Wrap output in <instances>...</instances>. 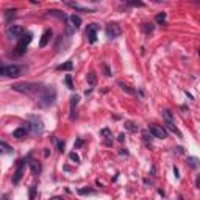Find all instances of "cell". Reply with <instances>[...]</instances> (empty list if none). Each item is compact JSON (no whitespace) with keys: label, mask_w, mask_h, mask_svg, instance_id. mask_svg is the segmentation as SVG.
I'll use <instances>...</instances> for the list:
<instances>
[{"label":"cell","mask_w":200,"mask_h":200,"mask_svg":"<svg viewBox=\"0 0 200 200\" xmlns=\"http://www.w3.org/2000/svg\"><path fill=\"white\" fill-rule=\"evenodd\" d=\"M56 100V89L53 86H42V89L38 92V103L42 108L52 106Z\"/></svg>","instance_id":"6da1fadb"},{"label":"cell","mask_w":200,"mask_h":200,"mask_svg":"<svg viewBox=\"0 0 200 200\" xmlns=\"http://www.w3.org/2000/svg\"><path fill=\"white\" fill-rule=\"evenodd\" d=\"M27 69L28 67L24 66V64H2V67H0V75L16 78V77H21L24 72H27Z\"/></svg>","instance_id":"7a4b0ae2"},{"label":"cell","mask_w":200,"mask_h":200,"mask_svg":"<svg viewBox=\"0 0 200 200\" xmlns=\"http://www.w3.org/2000/svg\"><path fill=\"white\" fill-rule=\"evenodd\" d=\"M14 91L17 92H25V94H36L42 89V85L39 83H17V85H13L11 86Z\"/></svg>","instance_id":"3957f363"},{"label":"cell","mask_w":200,"mask_h":200,"mask_svg":"<svg viewBox=\"0 0 200 200\" xmlns=\"http://www.w3.org/2000/svg\"><path fill=\"white\" fill-rule=\"evenodd\" d=\"M25 125H27V128H28V131L31 133L33 136H39V135H42V131H44V124H42V121L39 119V117H30L27 122H25Z\"/></svg>","instance_id":"277c9868"},{"label":"cell","mask_w":200,"mask_h":200,"mask_svg":"<svg viewBox=\"0 0 200 200\" xmlns=\"http://www.w3.org/2000/svg\"><path fill=\"white\" fill-rule=\"evenodd\" d=\"M5 35L8 39H21L24 36V28L21 25H8L5 30Z\"/></svg>","instance_id":"5b68a950"},{"label":"cell","mask_w":200,"mask_h":200,"mask_svg":"<svg viewBox=\"0 0 200 200\" xmlns=\"http://www.w3.org/2000/svg\"><path fill=\"white\" fill-rule=\"evenodd\" d=\"M31 39H33V35H31V33H25V35L19 39L17 45H16V53H17V55L25 53V50H27L28 44L31 42Z\"/></svg>","instance_id":"8992f818"},{"label":"cell","mask_w":200,"mask_h":200,"mask_svg":"<svg viewBox=\"0 0 200 200\" xmlns=\"http://www.w3.org/2000/svg\"><path fill=\"white\" fill-rule=\"evenodd\" d=\"M148 131H150V135L158 138V139H164V138H167V131H166L161 125H155V124H150L148 125Z\"/></svg>","instance_id":"52a82bcc"},{"label":"cell","mask_w":200,"mask_h":200,"mask_svg":"<svg viewBox=\"0 0 200 200\" xmlns=\"http://www.w3.org/2000/svg\"><path fill=\"white\" fill-rule=\"evenodd\" d=\"M121 33H122V30H121V27L117 24H108L106 25V36L108 38L114 39V38L121 36Z\"/></svg>","instance_id":"ba28073f"},{"label":"cell","mask_w":200,"mask_h":200,"mask_svg":"<svg viewBox=\"0 0 200 200\" xmlns=\"http://www.w3.org/2000/svg\"><path fill=\"white\" fill-rule=\"evenodd\" d=\"M97 30H98L97 24H91V25H88V28H86V36H88L89 44H94V42L97 41Z\"/></svg>","instance_id":"9c48e42d"},{"label":"cell","mask_w":200,"mask_h":200,"mask_svg":"<svg viewBox=\"0 0 200 200\" xmlns=\"http://www.w3.org/2000/svg\"><path fill=\"white\" fill-rule=\"evenodd\" d=\"M24 166H25V160L19 161V166H17V169H16V172H14V177H13L14 185H17V183L21 181V178H22V175H24Z\"/></svg>","instance_id":"30bf717a"},{"label":"cell","mask_w":200,"mask_h":200,"mask_svg":"<svg viewBox=\"0 0 200 200\" xmlns=\"http://www.w3.org/2000/svg\"><path fill=\"white\" fill-rule=\"evenodd\" d=\"M27 133H28V128H27V125L24 124V127H19L17 130H14V131H13V138L24 139V138L27 136Z\"/></svg>","instance_id":"8fae6325"},{"label":"cell","mask_w":200,"mask_h":200,"mask_svg":"<svg viewBox=\"0 0 200 200\" xmlns=\"http://www.w3.org/2000/svg\"><path fill=\"white\" fill-rule=\"evenodd\" d=\"M50 38H52V30H50V28H47V30L44 31V35H42V38H41V42H39V47H45V45L48 44V41H50Z\"/></svg>","instance_id":"7c38bea8"},{"label":"cell","mask_w":200,"mask_h":200,"mask_svg":"<svg viewBox=\"0 0 200 200\" xmlns=\"http://www.w3.org/2000/svg\"><path fill=\"white\" fill-rule=\"evenodd\" d=\"M72 69H74L72 61H66L64 64H60V66H58V71H66V72H71Z\"/></svg>","instance_id":"4fadbf2b"},{"label":"cell","mask_w":200,"mask_h":200,"mask_svg":"<svg viewBox=\"0 0 200 200\" xmlns=\"http://www.w3.org/2000/svg\"><path fill=\"white\" fill-rule=\"evenodd\" d=\"M69 19H71V22H72V27H74V28H80V25H81V17H80V16L72 14Z\"/></svg>","instance_id":"5bb4252c"},{"label":"cell","mask_w":200,"mask_h":200,"mask_svg":"<svg viewBox=\"0 0 200 200\" xmlns=\"http://www.w3.org/2000/svg\"><path fill=\"white\" fill-rule=\"evenodd\" d=\"M47 16H55V17H60V19H66L67 16H66L64 13L58 11V10H52V11H47Z\"/></svg>","instance_id":"9a60e30c"},{"label":"cell","mask_w":200,"mask_h":200,"mask_svg":"<svg viewBox=\"0 0 200 200\" xmlns=\"http://www.w3.org/2000/svg\"><path fill=\"white\" fill-rule=\"evenodd\" d=\"M30 167H31V172H33V175H38V174L41 172V166H39L36 161H31V163H30Z\"/></svg>","instance_id":"2e32d148"},{"label":"cell","mask_w":200,"mask_h":200,"mask_svg":"<svg viewBox=\"0 0 200 200\" xmlns=\"http://www.w3.org/2000/svg\"><path fill=\"white\" fill-rule=\"evenodd\" d=\"M142 31L144 33H147V35H150V33H152L153 31V28H155V25L153 24H148V22H145V24H142Z\"/></svg>","instance_id":"e0dca14e"},{"label":"cell","mask_w":200,"mask_h":200,"mask_svg":"<svg viewBox=\"0 0 200 200\" xmlns=\"http://www.w3.org/2000/svg\"><path fill=\"white\" fill-rule=\"evenodd\" d=\"M198 160L197 158H194V156H188V164H189V167H192V169H197L198 167Z\"/></svg>","instance_id":"ac0fdd59"},{"label":"cell","mask_w":200,"mask_h":200,"mask_svg":"<svg viewBox=\"0 0 200 200\" xmlns=\"http://www.w3.org/2000/svg\"><path fill=\"white\" fill-rule=\"evenodd\" d=\"M163 117H164L166 122H174V116L169 110H163Z\"/></svg>","instance_id":"d6986e66"},{"label":"cell","mask_w":200,"mask_h":200,"mask_svg":"<svg viewBox=\"0 0 200 200\" xmlns=\"http://www.w3.org/2000/svg\"><path fill=\"white\" fill-rule=\"evenodd\" d=\"M88 83H89L91 86H95V83H97V77H95L94 72H89V74H88Z\"/></svg>","instance_id":"ffe728a7"},{"label":"cell","mask_w":200,"mask_h":200,"mask_svg":"<svg viewBox=\"0 0 200 200\" xmlns=\"http://www.w3.org/2000/svg\"><path fill=\"white\" fill-rule=\"evenodd\" d=\"M14 16H16V10H6L5 11V21L10 22L11 17H14Z\"/></svg>","instance_id":"44dd1931"},{"label":"cell","mask_w":200,"mask_h":200,"mask_svg":"<svg viewBox=\"0 0 200 200\" xmlns=\"http://www.w3.org/2000/svg\"><path fill=\"white\" fill-rule=\"evenodd\" d=\"M78 100H80V97H78V95H74V97L71 98V111H72V113H74L75 106L78 105Z\"/></svg>","instance_id":"7402d4cb"},{"label":"cell","mask_w":200,"mask_h":200,"mask_svg":"<svg viewBox=\"0 0 200 200\" xmlns=\"http://www.w3.org/2000/svg\"><path fill=\"white\" fill-rule=\"evenodd\" d=\"M119 86H121V89H122V91H125L127 94H135V91L130 89V86H127L125 83H122V81H119Z\"/></svg>","instance_id":"603a6c76"},{"label":"cell","mask_w":200,"mask_h":200,"mask_svg":"<svg viewBox=\"0 0 200 200\" xmlns=\"http://www.w3.org/2000/svg\"><path fill=\"white\" fill-rule=\"evenodd\" d=\"M78 194H81V195H86V194H95V191L94 189H86V188H81V189H78Z\"/></svg>","instance_id":"cb8c5ba5"},{"label":"cell","mask_w":200,"mask_h":200,"mask_svg":"<svg viewBox=\"0 0 200 200\" xmlns=\"http://www.w3.org/2000/svg\"><path fill=\"white\" fill-rule=\"evenodd\" d=\"M156 22H158V24H164V22H166V13L156 14Z\"/></svg>","instance_id":"d4e9b609"},{"label":"cell","mask_w":200,"mask_h":200,"mask_svg":"<svg viewBox=\"0 0 200 200\" xmlns=\"http://www.w3.org/2000/svg\"><path fill=\"white\" fill-rule=\"evenodd\" d=\"M0 145H2V148H3V152H5V153H10V152H13V148H11V147H10L6 142H3V141H2V142H0Z\"/></svg>","instance_id":"484cf974"},{"label":"cell","mask_w":200,"mask_h":200,"mask_svg":"<svg viewBox=\"0 0 200 200\" xmlns=\"http://www.w3.org/2000/svg\"><path fill=\"white\" fill-rule=\"evenodd\" d=\"M125 125H127V128H128L130 131H133V133L138 131V127H135V124H133V122H127Z\"/></svg>","instance_id":"4316f807"},{"label":"cell","mask_w":200,"mask_h":200,"mask_svg":"<svg viewBox=\"0 0 200 200\" xmlns=\"http://www.w3.org/2000/svg\"><path fill=\"white\" fill-rule=\"evenodd\" d=\"M66 83H67V88H69V89H74V85H72V77H71V75H66Z\"/></svg>","instance_id":"83f0119b"},{"label":"cell","mask_w":200,"mask_h":200,"mask_svg":"<svg viewBox=\"0 0 200 200\" xmlns=\"http://www.w3.org/2000/svg\"><path fill=\"white\" fill-rule=\"evenodd\" d=\"M71 160H72V161H75V163H78V161H80V158H78V155H77L75 152H72V153H71Z\"/></svg>","instance_id":"f1b7e54d"},{"label":"cell","mask_w":200,"mask_h":200,"mask_svg":"<svg viewBox=\"0 0 200 200\" xmlns=\"http://www.w3.org/2000/svg\"><path fill=\"white\" fill-rule=\"evenodd\" d=\"M103 71H105V75H106V77H111V72H110V67H108V66H106V64H103Z\"/></svg>","instance_id":"f546056e"},{"label":"cell","mask_w":200,"mask_h":200,"mask_svg":"<svg viewBox=\"0 0 200 200\" xmlns=\"http://www.w3.org/2000/svg\"><path fill=\"white\" fill-rule=\"evenodd\" d=\"M130 5H133V6H144V3H142V2H131Z\"/></svg>","instance_id":"4dcf8cb0"},{"label":"cell","mask_w":200,"mask_h":200,"mask_svg":"<svg viewBox=\"0 0 200 200\" xmlns=\"http://www.w3.org/2000/svg\"><path fill=\"white\" fill-rule=\"evenodd\" d=\"M58 148H60V152H63V150H64V142L63 141L58 142Z\"/></svg>","instance_id":"1f68e13d"},{"label":"cell","mask_w":200,"mask_h":200,"mask_svg":"<svg viewBox=\"0 0 200 200\" xmlns=\"http://www.w3.org/2000/svg\"><path fill=\"white\" fill-rule=\"evenodd\" d=\"M102 135H105V136H110V130H102Z\"/></svg>","instance_id":"d6a6232c"},{"label":"cell","mask_w":200,"mask_h":200,"mask_svg":"<svg viewBox=\"0 0 200 200\" xmlns=\"http://www.w3.org/2000/svg\"><path fill=\"white\" fill-rule=\"evenodd\" d=\"M195 186L200 188V177H197V180H195Z\"/></svg>","instance_id":"836d02e7"},{"label":"cell","mask_w":200,"mask_h":200,"mask_svg":"<svg viewBox=\"0 0 200 200\" xmlns=\"http://www.w3.org/2000/svg\"><path fill=\"white\" fill-rule=\"evenodd\" d=\"M50 200H64V198H63V197H60V195H56V197H52Z\"/></svg>","instance_id":"e575fe53"},{"label":"cell","mask_w":200,"mask_h":200,"mask_svg":"<svg viewBox=\"0 0 200 200\" xmlns=\"http://www.w3.org/2000/svg\"><path fill=\"white\" fill-rule=\"evenodd\" d=\"M174 174H175V177H177V178L180 177V175H178V169H177V167H174Z\"/></svg>","instance_id":"d590c367"},{"label":"cell","mask_w":200,"mask_h":200,"mask_svg":"<svg viewBox=\"0 0 200 200\" xmlns=\"http://www.w3.org/2000/svg\"><path fill=\"white\" fill-rule=\"evenodd\" d=\"M198 55H200V50H198Z\"/></svg>","instance_id":"8d00e7d4"}]
</instances>
